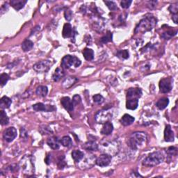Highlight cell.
Wrapping results in <instances>:
<instances>
[{"mask_svg":"<svg viewBox=\"0 0 178 178\" xmlns=\"http://www.w3.org/2000/svg\"><path fill=\"white\" fill-rule=\"evenodd\" d=\"M148 140L146 133L143 132H136L133 133L128 140V145L133 150H137L145 145Z\"/></svg>","mask_w":178,"mask_h":178,"instance_id":"cell-1","label":"cell"},{"mask_svg":"<svg viewBox=\"0 0 178 178\" xmlns=\"http://www.w3.org/2000/svg\"><path fill=\"white\" fill-rule=\"evenodd\" d=\"M156 25V19L153 16H147L145 17L143 20L140 21V22L136 26L134 32L135 33H145L147 31H150L152 30L153 28Z\"/></svg>","mask_w":178,"mask_h":178,"instance_id":"cell-2","label":"cell"},{"mask_svg":"<svg viewBox=\"0 0 178 178\" xmlns=\"http://www.w3.org/2000/svg\"><path fill=\"white\" fill-rule=\"evenodd\" d=\"M164 160V156L162 152L156 151L150 153L143 161V164L146 166H155L162 163Z\"/></svg>","mask_w":178,"mask_h":178,"instance_id":"cell-3","label":"cell"},{"mask_svg":"<svg viewBox=\"0 0 178 178\" xmlns=\"http://www.w3.org/2000/svg\"><path fill=\"white\" fill-rule=\"evenodd\" d=\"M81 64V61L75 56L66 55L62 58L61 61V66L64 69H69L73 66L75 68H78Z\"/></svg>","mask_w":178,"mask_h":178,"instance_id":"cell-4","label":"cell"},{"mask_svg":"<svg viewBox=\"0 0 178 178\" xmlns=\"http://www.w3.org/2000/svg\"><path fill=\"white\" fill-rule=\"evenodd\" d=\"M95 118L97 123L105 124L111 120L112 113L109 110H102L96 113Z\"/></svg>","mask_w":178,"mask_h":178,"instance_id":"cell-5","label":"cell"},{"mask_svg":"<svg viewBox=\"0 0 178 178\" xmlns=\"http://www.w3.org/2000/svg\"><path fill=\"white\" fill-rule=\"evenodd\" d=\"M53 63H54L49 60L41 61L35 63L33 66V68L38 73H46L49 70Z\"/></svg>","mask_w":178,"mask_h":178,"instance_id":"cell-6","label":"cell"},{"mask_svg":"<svg viewBox=\"0 0 178 178\" xmlns=\"http://www.w3.org/2000/svg\"><path fill=\"white\" fill-rule=\"evenodd\" d=\"M32 159L33 158L31 156H26L21 161V164H22L21 167L26 172V173H29V172L32 173L34 172V164L33 163Z\"/></svg>","mask_w":178,"mask_h":178,"instance_id":"cell-7","label":"cell"},{"mask_svg":"<svg viewBox=\"0 0 178 178\" xmlns=\"http://www.w3.org/2000/svg\"><path fill=\"white\" fill-rule=\"evenodd\" d=\"M172 79L171 78H164L159 82V89L162 93H167L172 89Z\"/></svg>","mask_w":178,"mask_h":178,"instance_id":"cell-8","label":"cell"},{"mask_svg":"<svg viewBox=\"0 0 178 178\" xmlns=\"http://www.w3.org/2000/svg\"><path fill=\"white\" fill-rule=\"evenodd\" d=\"M112 156L109 154L105 153L100 155L95 160V164L100 167H105L109 165Z\"/></svg>","mask_w":178,"mask_h":178,"instance_id":"cell-9","label":"cell"},{"mask_svg":"<svg viewBox=\"0 0 178 178\" xmlns=\"http://www.w3.org/2000/svg\"><path fill=\"white\" fill-rule=\"evenodd\" d=\"M17 134V129L15 127H10L5 130L3 134V138L6 142L10 143L12 142L16 138Z\"/></svg>","mask_w":178,"mask_h":178,"instance_id":"cell-10","label":"cell"},{"mask_svg":"<svg viewBox=\"0 0 178 178\" xmlns=\"http://www.w3.org/2000/svg\"><path fill=\"white\" fill-rule=\"evenodd\" d=\"M142 91L140 89H138V88H130L128 89L127 93V100H132V99H138L141 97Z\"/></svg>","mask_w":178,"mask_h":178,"instance_id":"cell-11","label":"cell"},{"mask_svg":"<svg viewBox=\"0 0 178 178\" xmlns=\"http://www.w3.org/2000/svg\"><path fill=\"white\" fill-rule=\"evenodd\" d=\"M33 109L36 111H53L56 109L53 106H46L42 103H37L33 105Z\"/></svg>","mask_w":178,"mask_h":178,"instance_id":"cell-12","label":"cell"},{"mask_svg":"<svg viewBox=\"0 0 178 178\" xmlns=\"http://www.w3.org/2000/svg\"><path fill=\"white\" fill-rule=\"evenodd\" d=\"M61 105L63 107V108L67 111H68L69 112L73 111L74 107H75V106H74L73 101L70 99V97H63L62 99L61 100Z\"/></svg>","mask_w":178,"mask_h":178,"instance_id":"cell-13","label":"cell"},{"mask_svg":"<svg viewBox=\"0 0 178 178\" xmlns=\"http://www.w3.org/2000/svg\"><path fill=\"white\" fill-rule=\"evenodd\" d=\"M174 133L171 129V127L169 125H167L164 130V139L166 142H172L174 141Z\"/></svg>","mask_w":178,"mask_h":178,"instance_id":"cell-14","label":"cell"},{"mask_svg":"<svg viewBox=\"0 0 178 178\" xmlns=\"http://www.w3.org/2000/svg\"><path fill=\"white\" fill-rule=\"evenodd\" d=\"M73 27L70 23H66L63 26L62 35L63 38H70V37L73 36Z\"/></svg>","mask_w":178,"mask_h":178,"instance_id":"cell-15","label":"cell"},{"mask_svg":"<svg viewBox=\"0 0 178 178\" xmlns=\"http://www.w3.org/2000/svg\"><path fill=\"white\" fill-rule=\"evenodd\" d=\"M47 143V145H48L49 147L53 150H58L60 147L59 140L58 139L57 137L53 136V137L49 138Z\"/></svg>","mask_w":178,"mask_h":178,"instance_id":"cell-16","label":"cell"},{"mask_svg":"<svg viewBox=\"0 0 178 178\" xmlns=\"http://www.w3.org/2000/svg\"><path fill=\"white\" fill-rule=\"evenodd\" d=\"M26 4V0H11V1L10 2V6L17 10L22 9Z\"/></svg>","mask_w":178,"mask_h":178,"instance_id":"cell-17","label":"cell"},{"mask_svg":"<svg viewBox=\"0 0 178 178\" xmlns=\"http://www.w3.org/2000/svg\"><path fill=\"white\" fill-rule=\"evenodd\" d=\"M113 130V124L110 123V122H107V123H106L104 125L102 129L101 130V134H102L103 135H106V136H108V135H109L112 133Z\"/></svg>","mask_w":178,"mask_h":178,"instance_id":"cell-18","label":"cell"},{"mask_svg":"<svg viewBox=\"0 0 178 178\" xmlns=\"http://www.w3.org/2000/svg\"><path fill=\"white\" fill-rule=\"evenodd\" d=\"M78 81V79L76 77H69L64 79L63 81V86L65 88V89H68L71 86H73L76 82Z\"/></svg>","mask_w":178,"mask_h":178,"instance_id":"cell-19","label":"cell"},{"mask_svg":"<svg viewBox=\"0 0 178 178\" xmlns=\"http://www.w3.org/2000/svg\"><path fill=\"white\" fill-rule=\"evenodd\" d=\"M134 118L129 114H125L121 119V123L124 126H129L134 122Z\"/></svg>","mask_w":178,"mask_h":178,"instance_id":"cell-20","label":"cell"},{"mask_svg":"<svg viewBox=\"0 0 178 178\" xmlns=\"http://www.w3.org/2000/svg\"><path fill=\"white\" fill-rule=\"evenodd\" d=\"M139 106V100L132 99L127 100L126 103V107L129 110H135Z\"/></svg>","mask_w":178,"mask_h":178,"instance_id":"cell-21","label":"cell"},{"mask_svg":"<svg viewBox=\"0 0 178 178\" xmlns=\"http://www.w3.org/2000/svg\"><path fill=\"white\" fill-rule=\"evenodd\" d=\"M64 76V71L63 70L62 68H57L56 69L54 73L52 75V79L54 81H58Z\"/></svg>","mask_w":178,"mask_h":178,"instance_id":"cell-22","label":"cell"},{"mask_svg":"<svg viewBox=\"0 0 178 178\" xmlns=\"http://www.w3.org/2000/svg\"><path fill=\"white\" fill-rule=\"evenodd\" d=\"M168 104H169V100L166 97H164L158 100V102L156 103V106L159 110H163L167 107V106L168 105Z\"/></svg>","mask_w":178,"mask_h":178,"instance_id":"cell-23","label":"cell"},{"mask_svg":"<svg viewBox=\"0 0 178 178\" xmlns=\"http://www.w3.org/2000/svg\"><path fill=\"white\" fill-rule=\"evenodd\" d=\"M83 148L87 151H97L98 150V145L94 141H89L83 145Z\"/></svg>","mask_w":178,"mask_h":178,"instance_id":"cell-24","label":"cell"},{"mask_svg":"<svg viewBox=\"0 0 178 178\" xmlns=\"http://www.w3.org/2000/svg\"><path fill=\"white\" fill-rule=\"evenodd\" d=\"M84 154L79 150H73V152H72V157H73L74 161H75L76 163H78V162L80 161L81 159L84 158Z\"/></svg>","mask_w":178,"mask_h":178,"instance_id":"cell-25","label":"cell"},{"mask_svg":"<svg viewBox=\"0 0 178 178\" xmlns=\"http://www.w3.org/2000/svg\"><path fill=\"white\" fill-rule=\"evenodd\" d=\"M11 103L12 101L9 97L4 96L2 97L1 101H0V107H1L2 109H5L9 108Z\"/></svg>","mask_w":178,"mask_h":178,"instance_id":"cell-26","label":"cell"},{"mask_svg":"<svg viewBox=\"0 0 178 178\" xmlns=\"http://www.w3.org/2000/svg\"><path fill=\"white\" fill-rule=\"evenodd\" d=\"M48 93V89L45 86H40L36 89V93L39 97H45Z\"/></svg>","mask_w":178,"mask_h":178,"instance_id":"cell-27","label":"cell"},{"mask_svg":"<svg viewBox=\"0 0 178 178\" xmlns=\"http://www.w3.org/2000/svg\"><path fill=\"white\" fill-rule=\"evenodd\" d=\"M83 55L87 61H92L94 58V52L91 49L85 48L83 51Z\"/></svg>","mask_w":178,"mask_h":178,"instance_id":"cell-28","label":"cell"},{"mask_svg":"<svg viewBox=\"0 0 178 178\" xmlns=\"http://www.w3.org/2000/svg\"><path fill=\"white\" fill-rule=\"evenodd\" d=\"M34 47V42L30 40H26L22 44V49L24 52H28Z\"/></svg>","mask_w":178,"mask_h":178,"instance_id":"cell-29","label":"cell"},{"mask_svg":"<svg viewBox=\"0 0 178 178\" xmlns=\"http://www.w3.org/2000/svg\"><path fill=\"white\" fill-rule=\"evenodd\" d=\"M9 118L7 116L6 113L4 112L3 110L1 111L0 112V123H1L2 125H6L9 124Z\"/></svg>","mask_w":178,"mask_h":178,"instance_id":"cell-30","label":"cell"},{"mask_svg":"<svg viewBox=\"0 0 178 178\" xmlns=\"http://www.w3.org/2000/svg\"><path fill=\"white\" fill-rule=\"evenodd\" d=\"M177 31L175 30H168L167 31H165V32H164L163 34H161V38H163L165 40H169L171 39L172 37H173L174 36H175L177 34Z\"/></svg>","mask_w":178,"mask_h":178,"instance_id":"cell-31","label":"cell"},{"mask_svg":"<svg viewBox=\"0 0 178 178\" xmlns=\"http://www.w3.org/2000/svg\"><path fill=\"white\" fill-rule=\"evenodd\" d=\"M60 142L63 146H64V147H66V148L70 147L72 144H73V141H72L71 138L68 136H63L61 139V140H60Z\"/></svg>","mask_w":178,"mask_h":178,"instance_id":"cell-32","label":"cell"},{"mask_svg":"<svg viewBox=\"0 0 178 178\" xmlns=\"http://www.w3.org/2000/svg\"><path fill=\"white\" fill-rule=\"evenodd\" d=\"M116 56L118 58H121V59H127L129 57V52L127 51V49H123V50H119V51L117 52Z\"/></svg>","mask_w":178,"mask_h":178,"instance_id":"cell-33","label":"cell"},{"mask_svg":"<svg viewBox=\"0 0 178 178\" xmlns=\"http://www.w3.org/2000/svg\"><path fill=\"white\" fill-rule=\"evenodd\" d=\"M112 38H113V34L111 31H108L107 34H106L105 36H103L102 38H101V42L102 43L105 44L109 42H111L112 41Z\"/></svg>","mask_w":178,"mask_h":178,"instance_id":"cell-34","label":"cell"},{"mask_svg":"<svg viewBox=\"0 0 178 178\" xmlns=\"http://www.w3.org/2000/svg\"><path fill=\"white\" fill-rule=\"evenodd\" d=\"M9 75L6 73H3L2 74L1 76H0V81H1V86H4V85H6L7 83V81H9Z\"/></svg>","mask_w":178,"mask_h":178,"instance_id":"cell-35","label":"cell"},{"mask_svg":"<svg viewBox=\"0 0 178 178\" xmlns=\"http://www.w3.org/2000/svg\"><path fill=\"white\" fill-rule=\"evenodd\" d=\"M105 4L107 5V7L109 9L111 10H116L118 9V7H117V5L115 2H111V1H104Z\"/></svg>","mask_w":178,"mask_h":178,"instance_id":"cell-36","label":"cell"},{"mask_svg":"<svg viewBox=\"0 0 178 178\" xmlns=\"http://www.w3.org/2000/svg\"><path fill=\"white\" fill-rule=\"evenodd\" d=\"M168 10H169L170 12L172 13V15L177 14V12H178V3L177 2H176V3H175V4H171V6H169Z\"/></svg>","mask_w":178,"mask_h":178,"instance_id":"cell-37","label":"cell"},{"mask_svg":"<svg viewBox=\"0 0 178 178\" xmlns=\"http://www.w3.org/2000/svg\"><path fill=\"white\" fill-rule=\"evenodd\" d=\"M177 152V149L175 147H169L166 150V153L170 156H176Z\"/></svg>","mask_w":178,"mask_h":178,"instance_id":"cell-38","label":"cell"},{"mask_svg":"<svg viewBox=\"0 0 178 178\" xmlns=\"http://www.w3.org/2000/svg\"><path fill=\"white\" fill-rule=\"evenodd\" d=\"M104 100H105V99H104V97L100 94L95 95L94 96H93L94 102H95L96 104H98V105H100V104L103 103Z\"/></svg>","mask_w":178,"mask_h":178,"instance_id":"cell-39","label":"cell"},{"mask_svg":"<svg viewBox=\"0 0 178 178\" xmlns=\"http://www.w3.org/2000/svg\"><path fill=\"white\" fill-rule=\"evenodd\" d=\"M132 3V1L131 0H123V1L121 2V7L123 8V9H128Z\"/></svg>","mask_w":178,"mask_h":178,"instance_id":"cell-40","label":"cell"},{"mask_svg":"<svg viewBox=\"0 0 178 178\" xmlns=\"http://www.w3.org/2000/svg\"><path fill=\"white\" fill-rule=\"evenodd\" d=\"M64 15L65 20L68 21H70L72 20V18H73V13H72V11L70 9H66L65 10Z\"/></svg>","mask_w":178,"mask_h":178,"instance_id":"cell-41","label":"cell"},{"mask_svg":"<svg viewBox=\"0 0 178 178\" xmlns=\"http://www.w3.org/2000/svg\"><path fill=\"white\" fill-rule=\"evenodd\" d=\"M72 101H73V103L74 106H77V105H79V104L80 103V102H81V97L78 95H75V96L73 97V100Z\"/></svg>","mask_w":178,"mask_h":178,"instance_id":"cell-42","label":"cell"},{"mask_svg":"<svg viewBox=\"0 0 178 178\" xmlns=\"http://www.w3.org/2000/svg\"><path fill=\"white\" fill-rule=\"evenodd\" d=\"M65 165H66V164L64 161V156H63V158H61L59 159V161H58V168L63 169L65 166Z\"/></svg>","mask_w":178,"mask_h":178,"instance_id":"cell-43","label":"cell"},{"mask_svg":"<svg viewBox=\"0 0 178 178\" xmlns=\"http://www.w3.org/2000/svg\"><path fill=\"white\" fill-rule=\"evenodd\" d=\"M20 137L24 139H27V133H26V131L24 128L20 129Z\"/></svg>","mask_w":178,"mask_h":178,"instance_id":"cell-44","label":"cell"},{"mask_svg":"<svg viewBox=\"0 0 178 178\" xmlns=\"http://www.w3.org/2000/svg\"><path fill=\"white\" fill-rule=\"evenodd\" d=\"M156 3H157V2L156 1H150V2H148V8H150V9H153L155 8Z\"/></svg>","mask_w":178,"mask_h":178,"instance_id":"cell-45","label":"cell"},{"mask_svg":"<svg viewBox=\"0 0 178 178\" xmlns=\"http://www.w3.org/2000/svg\"><path fill=\"white\" fill-rule=\"evenodd\" d=\"M45 161L46 164H47V165H49V164L51 163V155H47L46 159H45Z\"/></svg>","mask_w":178,"mask_h":178,"instance_id":"cell-46","label":"cell"},{"mask_svg":"<svg viewBox=\"0 0 178 178\" xmlns=\"http://www.w3.org/2000/svg\"><path fill=\"white\" fill-rule=\"evenodd\" d=\"M172 20L174 21V22H175V24H177V19H178V15H177V14L172 15Z\"/></svg>","mask_w":178,"mask_h":178,"instance_id":"cell-47","label":"cell"}]
</instances>
